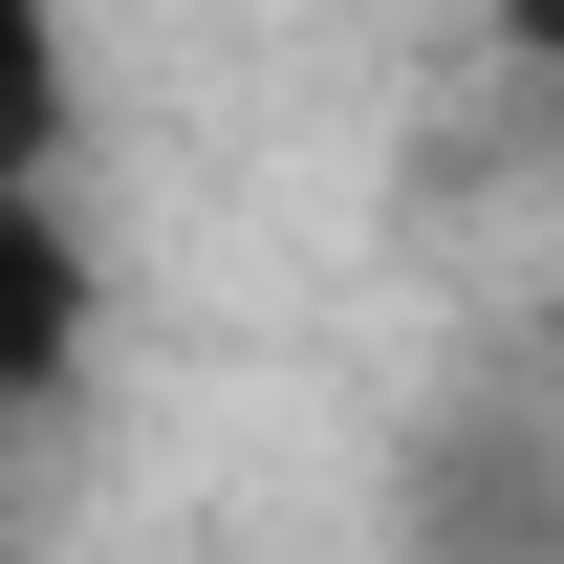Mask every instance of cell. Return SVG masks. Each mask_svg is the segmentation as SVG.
Listing matches in <instances>:
<instances>
[{"label": "cell", "instance_id": "6da1fadb", "mask_svg": "<svg viewBox=\"0 0 564 564\" xmlns=\"http://www.w3.org/2000/svg\"><path fill=\"white\" fill-rule=\"evenodd\" d=\"M391 564H564V413L521 369H478L391 434Z\"/></svg>", "mask_w": 564, "mask_h": 564}, {"label": "cell", "instance_id": "7a4b0ae2", "mask_svg": "<svg viewBox=\"0 0 564 564\" xmlns=\"http://www.w3.org/2000/svg\"><path fill=\"white\" fill-rule=\"evenodd\" d=\"M87 304H109V282H87V217L66 196H0V413H44L87 369Z\"/></svg>", "mask_w": 564, "mask_h": 564}, {"label": "cell", "instance_id": "3957f363", "mask_svg": "<svg viewBox=\"0 0 564 564\" xmlns=\"http://www.w3.org/2000/svg\"><path fill=\"white\" fill-rule=\"evenodd\" d=\"M66 152H87V66L44 0H0V196H66Z\"/></svg>", "mask_w": 564, "mask_h": 564}, {"label": "cell", "instance_id": "277c9868", "mask_svg": "<svg viewBox=\"0 0 564 564\" xmlns=\"http://www.w3.org/2000/svg\"><path fill=\"white\" fill-rule=\"evenodd\" d=\"M0 564H22V521H0Z\"/></svg>", "mask_w": 564, "mask_h": 564}]
</instances>
